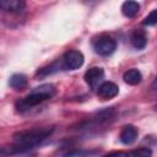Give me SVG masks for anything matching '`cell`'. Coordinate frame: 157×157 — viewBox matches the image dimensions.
Instances as JSON below:
<instances>
[{
  "mask_svg": "<svg viewBox=\"0 0 157 157\" xmlns=\"http://www.w3.org/2000/svg\"><path fill=\"white\" fill-rule=\"evenodd\" d=\"M119 93V87L110 81H104L97 88V94L102 99H110Z\"/></svg>",
  "mask_w": 157,
  "mask_h": 157,
  "instance_id": "obj_6",
  "label": "cell"
},
{
  "mask_svg": "<svg viewBox=\"0 0 157 157\" xmlns=\"http://www.w3.org/2000/svg\"><path fill=\"white\" fill-rule=\"evenodd\" d=\"M137 129L134 126V125H125L121 131H120V135H119V139L120 141L124 144V145H131L136 137H137Z\"/></svg>",
  "mask_w": 157,
  "mask_h": 157,
  "instance_id": "obj_8",
  "label": "cell"
},
{
  "mask_svg": "<svg viewBox=\"0 0 157 157\" xmlns=\"http://www.w3.org/2000/svg\"><path fill=\"white\" fill-rule=\"evenodd\" d=\"M0 6L4 11L11 12V13H20L25 10L26 2L23 0H1Z\"/></svg>",
  "mask_w": 157,
  "mask_h": 157,
  "instance_id": "obj_7",
  "label": "cell"
},
{
  "mask_svg": "<svg viewBox=\"0 0 157 157\" xmlns=\"http://www.w3.org/2000/svg\"><path fill=\"white\" fill-rule=\"evenodd\" d=\"M130 43L136 49H144L147 43V36L141 29H135L130 36Z\"/></svg>",
  "mask_w": 157,
  "mask_h": 157,
  "instance_id": "obj_9",
  "label": "cell"
},
{
  "mask_svg": "<svg viewBox=\"0 0 157 157\" xmlns=\"http://www.w3.org/2000/svg\"><path fill=\"white\" fill-rule=\"evenodd\" d=\"M55 94V87L52 83H44L38 87H36L27 97H25L22 101L17 102L16 105L18 109H26L29 107H34L49 98H52Z\"/></svg>",
  "mask_w": 157,
  "mask_h": 157,
  "instance_id": "obj_2",
  "label": "cell"
},
{
  "mask_svg": "<svg viewBox=\"0 0 157 157\" xmlns=\"http://www.w3.org/2000/svg\"><path fill=\"white\" fill-rule=\"evenodd\" d=\"M9 85L16 91H22L27 86V77L23 74H13L9 80Z\"/></svg>",
  "mask_w": 157,
  "mask_h": 157,
  "instance_id": "obj_10",
  "label": "cell"
},
{
  "mask_svg": "<svg viewBox=\"0 0 157 157\" xmlns=\"http://www.w3.org/2000/svg\"><path fill=\"white\" fill-rule=\"evenodd\" d=\"M139 10H140V4L136 2V1H125L121 5V12H123V15L126 16V17H130V18L134 17V16H136L137 12H139Z\"/></svg>",
  "mask_w": 157,
  "mask_h": 157,
  "instance_id": "obj_12",
  "label": "cell"
},
{
  "mask_svg": "<svg viewBox=\"0 0 157 157\" xmlns=\"http://www.w3.org/2000/svg\"><path fill=\"white\" fill-rule=\"evenodd\" d=\"M156 23H157V9L152 10V11L145 17V20L142 21V25H144V26H153V25H156Z\"/></svg>",
  "mask_w": 157,
  "mask_h": 157,
  "instance_id": "obj_14",
  "label": "cell"
},
{
  "mask_svg": "<svg viewBox=\"0 0 157 157\" xmlns=\"http://www.w3.org/2000/svg\"><path fill=\"white\" fill-rule=\"evenodd\" d=\"M151 156H152V151L148 147L136 148L125 155V157H151Z\"/></svg>",
  "mask_w": 157,
  "mask_h": 157,
  "instance_id": "obj_13",
  "label": "cell"
},
{
  "mask_svg": "<svg viewBox=\"0 0 157 157\" xmlns=\"http://www.w3.org/2000/svg\"><path fill=\"white\" fill-rule=\"evenodd\" d=\"M93 48L97 54H99L102 56H108L112 53H114V50L117 49V42L110 36L102 34L94 40Z\"/></svg>",
  "mask_w": 157,
  "mask_h": 157,
  "instance_id": "obj_3",
  "label": "cell"
},
{
  "mask_svg": "<svg viewBox=\"0 0 157 157\" xmlns=\"http://www.w3.org/2000/svg\"><path fill=\"white\" fill-rule=\"evenodd\" d=\"M151 88H152L153 91H157V76H156V78L152 81V83H151Z\"/></svg>",
  "mask_w": 157,
  "mask_h": 157,
  "instance_id": "obj_16",
  "label": "cell"
},
{
  "mask_svg": "<svg viewBox=\"0 0 157 157\" xmlns=\"http://www.w3.org/2000/svg\"><path fill=\"white\" fill-rule=\"evenodd\" d=\"M83 65V55L78 50H67L61 58V66L66 70H76Z\"/></svg>",
  "mask_w": 157,
  "mask_h": 157,
  "instance_id": "obj_4",
  "label": "cell"
},
{
  "mask_svg": "<svg viewBox=\"0 0 157 157\" xmlns=\"http://www.w3.org/2000/svg\"><path fill=\"white\" fill-rule=\"evenodd\" d=\"M123 153L121 152H113V153H109V155H105L103 157H120Z\"/></svg>",
  "mask_w": 157,
  "mask_h": 157,
  "instance_id": "obj_15",
  "label": "cell"
},
{
  "mask_svg": "<svg viewBox=\"0 0 157 157\" xmlns=\"http://www.w3.org/2000/svg\"><path fill=\"white\" fill-rule=\"evenodd\" d=\"M86 83L91 87V90H96L99 87V83L103 81L104 78V70L102 67L94 66V67H90L83 76Z\"/></svg>",
  "mask_w": 157,
  "mask_h": 157,
  "instance_id": "obj_5",
  "label": "cell"
},
{
  "mask_svg": "<svg viewBox=\"0 0 157 157\" xmlns=\"http://www.w3.org/2000/svg\"><path fill=\"white\" fill-rule=\"evenodd\" d=\"M123 78H124V81H125L128 85L136 86V85H139V83L141 82L142 75H141V72H140L137 69H130V70H128V71L124 74Z\"/></svg>",
  "mask_w": 157,
  "mask_h": 157,
  "instance_id": "obj_11",
  "label": "cell"
},
{
  "mask_svg": "<svg viewBox=\"0 0 157 157\" xmlns=\"http://www.w3.org/2000/svg\"><path fill=\"white\" fill-rule=\"evenodd\" d=\"M53 128L52 126H43V128H36V129H29V130H22V131H17L12 135V140L15 142V145L20 146L21 148L29 150L33 146L40 144L43 140H45L47 137L50 136V134L53 132Z\"/></svg>",
  "mask_w": 157,
  "mask_h": 157,
  "instance_id": "obj_1",
  "label": "cell"
}]
</instances>
